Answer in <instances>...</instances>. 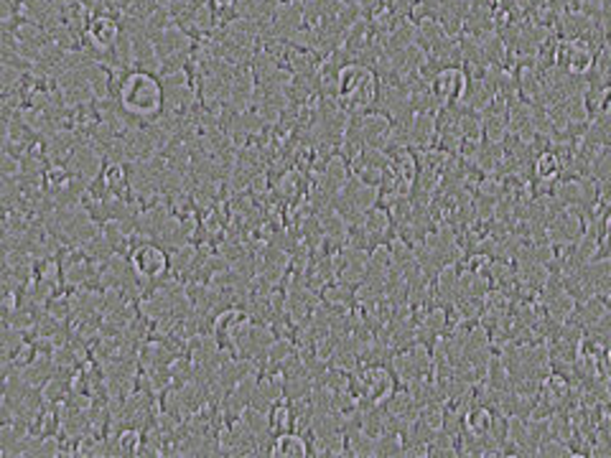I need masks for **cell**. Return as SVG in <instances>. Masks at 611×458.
Masks as SVG:
<instances>
[{
    "label": "cell",
    "instance_id": "obj_3",
    "mask_svg": "<svg viewBox=\"0 0 611 458\" xmlns=\"http://www.w3.org/2000/svg\"><path fill=\"white\" fill-rule=\"evenodd\" d=\"M276 448L278 456H306V443L296 435H283Z\"/></svg>",
    "mask_w": 611,
    "mask_h": 458
},
{
    "label": "cell",
    "instance_id": "obj_4",
    "mask_svg": "<svg viewBox=\"0 0 611 458\" xmlns=\"http://www.w3.org/2000/svg\"><path fill=\"white\" fill-rule=\"evenodd\" d=\"M537 171H540L542 176H548V173H551V176H555V171H558V161H555L553 156L540 158V163H537Z\"/></svg>",
    "mask_w": 611,
    "mask_h": 458
},
{
    "label": "cell",
    "instance_id": "obj_2",
    "mask_svg": "<svg viewBox=\"0 0 611 458\" xmlns=\"http://www.w3.org/2000/svg\"><path fill=\"white\" fill-rule=\"evenodd\" d=\"M135 265L146 275H158V273L166 270V255L161 250H155V247H146V250H140L135 255Z\"/></svg>",
    "mask_w": 611,
    "mask_h": 458
},
{
    "label": "cell",
    "instance_id": "obj_1",
    "mask_svg": "<svg viewBox=\"0 0 611 458\" xmlns=\"http://www.w3.org/2000/svg\"><path fill=\"white\" fill-rule=\"evenodd\" d=\"M146 82L148 77H133L128 84V92H125V104L140 115L155 113V110H158V102H161V89H158V84H153L148 92H143Z\"/></svg>",
    "mask_w": 611,
    "mask_h": 458
},
{
    "label": "cell",
    "instance_id": "obj_5",
    "mask_svg": "<svg viewBox=\"0 0 611 458\" xmlns=\"http://www.w3.org/2000/svg\"><path fill=\"white\" fill-rule=\"evenodd\" d=\"M283 423L288 425V413H285L283 407H278V410H276V420H273V428H276V431H283Z\"/></svg>",
    "mask_w": 611,
    "mask_h": 458
}]
</instances>
